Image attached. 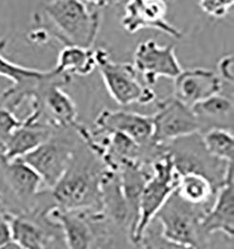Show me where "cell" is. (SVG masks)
<instances>
[{"label": "cell", "mask_w": 234, "mask_h": 249, "mask_svg": "<svg viewBox=\"0 0 234 249\" xmlns=\"http://www.w3.org/2000/svg\"><path fill=\"white\" fill-rule=\"evenodd\" d=\"M12 240V231L7 213H0V247Z\"/></svg>", "instance_id": "4316f807"}, {"label": "cell", "mask_w": 234, "mask_h": 249, "mask_svg": "<svg viewBox=\"0 0 234 249\" xmlns=\"http://www.w3.org/2000/svg\"><path fill=\"white\" fill-rule=\"evenodd\" d=\"M94 125L93 131L95 132L122 133L142 146H148L153 143L151 115L123 110L104 109L96 117Z\"/></svg>", "instance_id": "5bb4252c"}, {"label": "cell", "mask_w": 234, "mask_h": 249, "mask_svg": "<svg viewBox=\"0 0 234 249\" xmlns=\"http://www.w3.org/2000/svg\"><path fill=\"white\" fill-rule=\"evenodd\" d=\"M166 0H127L121 19L124 29L134 34L143 29L159 30L173 38H181L182 31L167 20Z\"/></svg>", "instance_id": "4fadbf2b"}, {"label": "cell", "mask_w": 234, "mask_h": 249, "mask_svg": "<svg viewBox=\"0 0 234 249\" xmlns=\"http://www.w3.org/2000/svg\"><path fill=\"white\" fill-rule=\"evenodd\" d=\"M173 81V98L189 107L220 94L223 88L220 77L213 71L203 68L183 70Z\"/></svg>", "instance_id": "2e32d148"}, {"label": "cell", "mask_w": 234, "mask_h": 249, "mask_svg": "<svg viewBox=\"0 0 234 249\" xmlns=\"http://www.w3.org/2000/svg\"><path fill=\"white\" fill-rule=\"evenodd\" d=\"M175 191L192 204H212L216 193L207 178L196 174L180 175Z\"/></svg>", "instance_id": "44dd1931"}, {"label": "cell", "mask_w": 234, "mask_h": 249, "mask_svg": "<svg viewBox=\"0 0 234 249\" xmlns=\"http://www.w3.org/2000/svg\"><path fill=\"white\" fill-rule=\"evenodd\" d=\"M107 168L97 155L89 157L75 151L69 169L51 188L54 205L64 211H101L100 184Z\"/></svg>", "instance_id": "7a4b0ae2"}, {"label": "cell", "mask_w": 234, "mask_h": 249, "mask_svg": "<svg viewBox=\"0 0 234 249\" xmlns=\"http://www.w3.org/2000/svg\"><path fill=\"white\" fill-rule=\"evenodd\" d=\"M48 71H39L11 62L0 54V76L13 83L0 97V103L14 112L24 100L30 98L38 82L47 74Z\"/></svg>", "instance_id": "e0dca14e"}, {"label": "cell", "mask_w": 234, "mask_h": 249, "mask_svg": "<svg viewBox=\"0 0 234 249\" xmlns=\"http://www.w3.org/2000/svg\"><path fill=\"white\" fill-rule=\"evenodd\" d=\"M47 214L60 225L68 249H99L108 234V220L99 210L64 211L54 204Z\"/></svg>", "instance_id": "9c48e42d"}, {"label": "cell", "mask_w": 234, "mask_h": 249, "mask_svg": "<svg viewBox=\"0 0 234 249\" xmlns=\"http://www.w3.org/2000/svg\"><path fill=\"white\" fill-rule=\"evenodd\" d=\"M178 175L196 174L207 178L216 192L224 185L234 162L222 161L205 149L200 133L180 138L165 144Z\"/></svg>", "instance_id": "ba28073f"}, {"label": "cell", "mask_w": 234, "mask_h": 249, "mask_svg": "<svg viewBox=\"0 0 234 249\" xmlns=\"http://www.w3.org/2000/svg\"><path fill=\"white\" fill-rule=\"evenodd\" d=\"M68 249L66 247H62V248H58V249Z\"/></svg>", "instance_id": "4dcf8cb0"}, {"label": "cell", "mask_w": 234, "mask_h": 249, "mask_svg": "<svg viewBox=\"0 0 234 249\" xmlns=\"http://www.w3.org/2000/svg\"><path fill=\"white\" fill-rule=\"evenodd\" d=\"M153 122L152 141L156 144H167L180 138L200 133L198 120L191 107L171 97L157 101Z\"/></svg>", "instance_id": "30bf717a"}, {"label": "cell", "mask_w": 234, "mask_h": 249, "mask_svg": "<svg viewBox=\"0 0 234 249\" xmlns=\"http://www.w3.org/2000/svg\"><path fill=\"white\" fill-rule=\"evenodd\" d=\"M22 123L23 120L17 118L14 112L0 103V153L4 150L13 131Z\"/></svg>", "instance_id": "cb8c5ba5"}, {"label": "cell", "mask_w": 234, "mask_h": 249, "mask_svg": "<svg viewBox=\"0 0 234 249\" xmlns=\"http://www.w3.org/2000/svg\"><path fill=\"white\" fill-rule=\"evenodd\" d=\"M234 0H199V8L214 18L225 17L234 7Z\"/></svg>", "instance_id": "d4e9b609"}, {"label": "cell", "mask_w": 234, "mask_h": 249, "mask_svg": "<svg viewBox=\"0 0 234 249\" xmlns=\"http://www.w3.org/2000/svg\"><path fill=\"white\" fill-rule=\"evenodd\" d=\"M95 55L103 83L110 97L117 104L147 105L156 101V93L152 88L141 83L133 64L111 60L109 52L103 48L96 49Z\"/></svg>", "instance_id": "52a82bcc"}, {"label": "cell", "mask_w": 234, "mask_h": 249, "mask_svg": "<svg viewBox=\"0 0 234 249\" xmlns=\"http://www.w3.org/2000/svg\"><path fill=\"white\" fill-rule=\"evenodd\" d=\"M133 66L142 75L144 84L152 88L161 77L174 79L183 69L178 61L174 45L161 46L155 39L141 41L133 54Z\"/></svg>", "instance_id": "7c38bea8"}, {"label": "cell", "mask_w": 234, "mask_h": 249, "mask_svg": "<svg viewBox=\"0 0 234 249\" xmlns=\"http://www.w3.org/2000/svg\"><path fill=\"white\" fill-rule=\"evenodd\" d=\"M212 204H192L178 196L169 197L154 217L168 239L196 249H208V241L201 231V221Z\"/></svg>", "instance_id": "277c9868"}, {"label": "cell", "mask_w": 234, "mask_h": 249, "mask_svg": "<svg viewBox=\"0 0 234 249\" xmlns=\"http://www.w3.org/2000/svg\"><path fill=\"white\" fill-rule=\"evenodd\" d=\"M54 131L55 129L49 124L29 113L23 119V123L13 131L1 153L9 160L21 159L48 141Z\"/></svg>", "instance_id": "ac0fdd59"}, {"label": "cell", "mask_w": 234, "mask_h": 249, "mask_svg": "<svg viewBox=\"0 0 234 249\" xmlns=\"http://www.w3.org/2000/svg\"><path fill=\"white\" fill-rule=\"evenodd\" d=\"M218 76L220 77L222 82H227L234 84V58L233 54H228L223 56L219 60L218 65Z\"/></svg>", "instance_id": "484cf974"}, {"label": "cell", "mask_w": 234, "mask_h": 249, "mask_svg": "<svg viewBox=\"0 0 234 249\" xmlns=\"http://www.w3.org/2000/svg\"><path fill=\"white\" fill-rule=\"evenodd\" d=\"M205 149L210 155L222 161L232 163L234 160L233 131L224 128H210L200 133Z\"/></svg>", "instance_id": "7402d4cb"}, {"label": "cell", "mask_w": 234, "mask_h": 249, "mask_svg": "<svg viewBox=\"0 0 234 249\" xmlns=\"http://www.w3.org/2000/svg\"><path fill=\"white\" fill-rule=\"evenodd\" d=\"M54 69L59 73L70 76H88L97 69L95 50L66 45L59 52L56 66Z\"/></svg>", "instance_id": "ffe728a7"}, {"label": "cell", "mask_w": 234, "mask_h": 249, "mask_svg": "<svg viewBox=\"0 0 234 249\" xmlns=\"http://www.w3.org/2000/svg\"><path fill=\"white\" fill-rule=\"evenodd\" d=\"M231 168L224 185L216 193L215 199L201 221V231L209 239L221 233L233 242L234 236V175Z\"/></svg>", "instance_id": "9a60e30c"}, {"label": "cell", "mask_w": 234, "mask_h": 249, "mask_svg": "<svg viewBox=\"0 0 234 249\" xmlns=\"http://www.w3.org/2000/svg\"><path fill=\"white\" fill-rule=\"evenodd\" d=\"M150 168L151 175L141 195L139 221L131 242L135 246H138L148 225L175 191L178 185L179 175L174 169L172 156L166 145L151 161Z\"/></svg>", "instance_id": "5b68a950"}, {"label": "cell", "mask_w": 234, "mask_h": 249, "mask_svg": "<svg viewBox=\"0 0 234 249\" xmlns=\"http://www.w3.org/2000/svg\"><path fill=\"white\" fill-rule=\"evenodd\" d=\"M7 44V40L4 37H0V52L4 50Z\"/></svg>", "instance_id": "f546056e"}, {"label": "cell", "mask_w": 234, "mask_h": 249, "mask_svg": "<svg viewBox=\"0 0 234 249\" xmlns=\"http://www.w3.org/2000/svg\"><path fill=\"white\" fill-rule=\"evenodd\" d=\"M72 81V76L49 70L30 95L32 112L54 129L75 130L80 123L73 100L63 89Z\"/></svg>", "instance_id": "3957f363"}, {"label": "cell", "mask_w": 234, "mask_h": 249, "mask_svg": "<svg viewBox=\"0 0 234 249\" xmlns=\"http://www.w3.org/2000/svg\"><path fill=\"white\" fill-rule=\"evenodd\" d=\"M37 21L46 22L39 27L64 46L92 48L100 30L101 14L98 9H89L83 0H49Z\"/></svg>", "instance_id": "6da1fadb"}, {"label": "cell", "mask_w": 234, "mask_h": 249, "mask_svg": "<svg viewBox=\"0 0 234 249\" xmlns=\"http://www.w3.org/2000/svg\"><path fill=\"white\" fill-rule=\"evenodd\" d=\"M200 125V133L210 128L233 130L234 102L220 94L201 100L191 107Z\"/></svg>", "instance_id": "d6986e66"}, {"label": "cell", "mask_w": 234, "mask_h": 249, "mask_svg": "<svg viewBox=\"0 0 234 249\" xmlns=\"http://www.w3.org/2000/svg\"><path fill=\"white\" fill-rule=\"evenodd\" d=\"M86 3H90L97 7V9L100 8H106L109 6H113L117 3H119L121 0H83Z\"/></svg>", "instance_id": "83f0119b"}, {"label": "cell", "mask_w": 234, "mask_h": 249, "mask_svg": "<svg viewBox=\"0 0 234 249\" xmlns=\"http://www.w3.org/2000/svg\"><path fill=\"white\" fill-rule=\"evenodd\" d=\"M42 181L21 159L9 160L0 153V204L18 214L34 209Z\"/></svg>", "instance_id": "8992f818"}, {"label": "cell", "mask_w": 234, "mask_h": 249, "mask_svg": "<svg viewBox=\"0 0 234 249\" xmlns=\"http://www.w3.org/2000/svg\"><path fill=\"white\" fill-rule=\"evenodd\" d=\"M139 247L142 249H196L172 241L164 236L161 225L155 219L151 221L141 237Z\"/></svg>", "instance_id": "603a6c76"}, {"label": "cell", "mask_w": 234, "mask_h": 249, "mask_svg": "<svg viewBox=\"0 0 234 249\" xmlns=\"http://www.w3.org/2000/svg\"><path fill=\"white\" fill-rule=\"evenodd\" d=\"M55 131L48 141L21 158L50 189L67 172L76 151L68 139L56 136Z\"/></svg>", "instance_id": "8fae6325"}, {"label": "cell", "mask_w": 234, "mask_h": 249, "mask_svg": "<svg viewBox=\"0 0 234 249\" xmlns=\"http://www.w3.org/2000/svg\"><path fill=\"white\" fill-rule=\"evenodd\" d=\"M0 249H23L20 245H18L16 242H14L13 240L9 241L8 243H6L5 245H3L2 247H0Z\"/></svg>", "instance_id": "f1b7e54d"}]
</instances>
